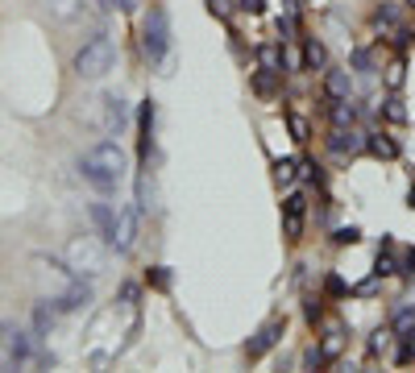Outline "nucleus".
<instances>
[{"mask_svg":"<svg viewBox=\"0 0 415 373\" xmlns=\"http://www.w3.org/2000/svg\"><path fill=\"white\" fill-rule=\"evenodd\" d=\"M79 170H84V179H88L100 195H112L117 183L125 179V149H121L117 141H100L95 149H88V154L79 158Z\"/></svg>","mask_w":415,"mask_h":373,"instance_id":"nucleus-1","label":"nucleus"},{"mask_svg":"<svg viewBox=\"0 0 415 373\" xmlns=\"http://www.w3.org/2000/svg\"><path fill=\"white\" fill-rule=\"evenodd\" d=\"M112 67H117V42L108 34H95L92 42H84L75 50V62H71V71L79 79H104Z\"/></svg>","mask_w":415,"mask_h":373,"instance_id":"nucleus-2","label":"nucleus"},{"mask_svg":"<svg viewBox=\"0 0 415 373\" xmlns=\"http://www.w3.org/2000/svg\"><path fill=\"white\" fill-rule=\"evenodd\" d=\"M141 46H145L150 62H166V54H171V21H166L162 4H150L145 25H141Z\"/></svg>","mask_w":415,"mask_h":373,"instance_id":"nucleus-3","label":"nucleus"},{"mask_svg":"<svg viewBox=\"0 0 415 373\" xmlns=\"http://www.w3.org/2000/svg\"><path fill=\"white\" fill-rule=\"evenodd\" d=\"M67 266H71L79 278H95V274L108 270V253H104V245L92 240V236H75V240L67 245Z\"/></svg>","mask_w":415,"mask_h":373,"instance_id":"nucleus-4","label":"nucleus"},{"mask_svg":"<svg viewBox=\"0 0 415 373\" xmlns=\"http://www.w3.org/2000/svg\"><path fill=\"white\" fill-rule=\"evenodd\" d=\"M282 336H286V316H270L266 324L249 336V344H245V361H262L270 348L282 344Z\"/></svg>","mask_w":415,"mask_h":373,"instance_id":"nucleus-5","label":"nucleus"},{"mask_svg":"<svg viewBox=\"0 0 415 373\" xmlns=\"http://www.w3.org/2000/svg\"><path fill=\"white\" fill-rule=\"evenodd\" d=\"M0 353H4L8 365H25V361L34 357V344H29V336L17 324H4V320H0Z\"/></svg>","mask_w":415,"mask_h":373,"instance_id":"nucleus-6","label":"nucleus"},{"mask_svg":"<svg viewBox=\"0 0 415 373\" xmlns=\"http://www.w3.org/2000/svg\"><path fill=\"white\" fill-rule=\"evenodd\" d=\"M108 245H112L117 253H133V245H138V208H133V203H125V208L117 212Z\"/></svg>","mask_w":415,"mask_h":373,"instance_id":"nucleus-7","label":"nucleus"},{"mask_svg":"<svg viewBox=\"0 0 415 373\" xmlns=\"http://www.w3.org/2000/svg\"><path fill=\"white\" fill-rule=\"evenodd\" d=\"M34 266H38V278H42V286H50V294H54V299L75 282V270H71V266H58L54 257H38Z\"/></svg>","mask_w":415,"mask_h":373,"instance_id":"nucleus-8","label":"nucleus"},{"mask_svg":"<svg viewBox=\"0 0 415 373\" xmlns=\"http://www.w3.org/2000/svg\"><path fill=\"white\" fill-rule=\"evenodd\" d=\"M316 348H320V361H324V365H332V361L349 348V327H345V324H328Z\"/></svg>","mask_w":415,"mask_h":373,"instance_id":"nucleus-9","label":"nucleus"},{"mask_svg":"<svg viewBox=\"0 0 415 373\" xmlns=\"http://www.w3.org/2000/svg\"><path fill=\"white\" fill-rule=\"evenodd\" d=\"M154 100H141L138 104V158L145 162L150 158V149H154Z\"/></svg>","mask_w":415,"mask_h":373,"instance_id":"nucleus-10","label":"nucleus"},{"mask_svg":"<svg viewBox=\"0 0 415 373\" xmlns=\"http://www.w3.org/2000/svg\"><path fill=\"white\" fill-rule=\"evenodd\" d=\"M328 149H332V154H357V149H366V137H362L353 125H349V129H345V125H332Z\"/></svg>","mask_w":415,"mask_h":373,"instance_id":"nucleus-11","label":"nucleus"},{"mask_svg":"<svg viewBox=\"0 0 415 373\" xmlns=\"http://www.w3.org/2000/svg\"><path fill=\"white\" fill-rule=\"evenodd\" d=\"M324 95L328 100H349L353 95V75L345 67H328L324 71Z\"/></svg>","mask_w":415,"mask_h":373,"instance_id":"nucleus-12","label":"nucleus"},{"mask_svg":"<svg viewBox=\"0 0 415 373\" xmlns=\"http://www.w3.org/2000/svg\"><path fill=\"white\" fill-rule=\"evenodd\" d=\"M88 303H92V286L75 274V282L58 294V311H79V307H88Z\"/></svg>","mask_w":415,"mask_h":373,"instance_id":"nucleus-13","label":"nucleus"},{"mask_svg":"<svg viewBox=\"0 0 415 373\" xmlns=\"http://www.w3.org/2000/svg\"><path fill=\"white\" fill-rule=\"evenodd\" d=\"M366 154L369 158H378V162H395L399 158V141L390 137V133H366Z\"/></svg>","mask_w":415,"mask_h":373,"instance_id":"nucleus-14","label":"nucleus"},{"mask_svg":"<svg viewBox=\"0 0 415 373\" xmlns=\"http://www.w3.org/2000/svg\"><path fill=\"white\" fill-rule=\"evenodd\" d=\"M378 116H382L386 125H407V121H411V112L403 108V100H399V95H386V100L378 104Z\"/></svg>","mask_w":415,"mask_h":373,"instance_id":"nucleus-15","label":"nucleus"},{"mask_svg":"<svg viewBox=\"0 0 415 373\" xmlns=\"http://www.w3.org/2000/svg\"><path fill=\"white\" fill-rule=\"evenodd\" d=\"M328 62V46L320 38H303V71H320Z\"/></svg>","mask_w":415,"mask_h":373,"instance_id":"nucleus-16","label":"nucleus"},{"mask_svg":"<svg viewBox=\"0 0 415 373\" xmlns=\"http://www.w3.org/2000/svg\"><path fill=\"white\" fill-rule=\"evenodd\" d=\"M278 83H282V75H278V71H266V67L253 71V79H249V88L262 95V100H270V95L278 92Z\"/></svg>","mask_w":415,"mask_h":373,"instance_id":"nucleus-17","label":"nucleus"},{"mask_svg":"<svg viewBox=\"0 0 415 373\" xmlns=\"http://www.w3.org/2000/svg\"><path fill=\"white\" fill-rule=\"evenodd\" d=\"M299 175H303V170H299V162H295V158H278V162H275V183L278 186H286V191H291V186L299 183Z\"/></svg>","mask_w":415,"mask_h":373,"instance_id":"nucleus-18","label":"nucleus"},{"mask_svg":"<svg viewBox=\"0 0 415 373\" xmlns=\"http://www.w3.org/2000/svg\"><path fill=\"white\" fill-rule=\"evenodd\" d=\"M138 212H158V186H154L150 175L138 179Z\"/></svg>","mask_w":415,"mask_h":373,"instance_id":"nucleus-19","label":"nucleus"},{"mask_svg":"<svg viewBox=\"0 0 415 373\" xmlns=\"http://www.w3.org/2000/svg\"><path fill=\"white\" fill-rule=\"evenodd\" d=\"M54 320H58V303H54V307H50V303H38V307H34V332H38V336H50Z\"/></svg>","mask_w":415,"mask_h":373,"instance_id":"nucleus-20","label":"nucleus"},{"mask_svg":"<svg viewBox=\"0 0 415 373\" xmlns=\"http://www.w3.org/2000/svg\"><path fill=\"white\" fill-rule=\"evenodd\" d=\"M92 220H95V229H100V236L108 240V236H112V220H117L112 203H92Z\"/></svg>","mask_w":415,"mask_h":373,"instance_id":"nucleus-21","label":"nucleus"},{"mask_svg":"<svg viewBox=\"0 0 415 373\" xmlns=\"http://www.w3.org/2000/svg\"><path fill=\"white\" fill-rule=\"evenodd\" d=\"M258 62H262L266 71H278V75H282V42H266V46L258 50Z\"/></svg>","mask_w":415,"mask_h":373,"instance_id":"nucleus-22","label":"nucleus"},{"mask_svg":"<svg viewBox=\"0 0 415 373\" xmlns=\"http://www.w3.org/2000/svg\"><path fill=\"white\" fill-rule=\"evenodd\" d=\"M390 332H395V336H411V332H415V303H411V307H403V311H395Z\"/></svg>","mask_w":415,"mask_h":373,"instance_id":"nucleus-23","label":"nucleus"},{"mask_svg":"<svg viewBox=\"0 0 415 373\" xmlns=\"http://www.w3.org/2000/svg\"><path fill=\"white\" fill-rule=\"evenodd\" d=\"M353 121H357L353 100H332V125H353Z\"/></svg>","mask_w":415,"mask_h":373,"instance_id":"nucleus-24","label":"nucleus"},{"mask_svg":"<svg viewBox=\"0 0 415 373\" xmlns=\"http://www.w3.org/2000/svg\"><path fill=\"white\" fill-rule=\"evenodd\" d=\"M282 216H308V195H303V191H286Z\"/></svg>","mask_w":415,"mask_h":373,"instance_id":"nucleus-25","label":"nucleus"},{"mask_svg":"<svg viewBox=\"0 0 415 373\" xmlns=\"http://www.w3.org/2000/svg\"><path fill=\"white\" fill-rule=\"evenodd\" d=\"M286 129H291V137L299 141V145H308V141H312V129H308V121H303L299 112H286Z\"/></svg>","mask_w":415,"mask_h":373,"instance_id":"nucleus-26","label":"nucleus"},{"mask_svg":"<svg viewBox=\"0 0 415 373\" xmlns=\"http://www.w3.org/2000/svg\"><path fill=\"white\" fill-rule=\"evenodd\" d=\"M125 121H129V112H125V104L117 100V95H108V129H125Z\"/></svg>","mask_w":415,"mask_h":373,"instance_id":"nucleus-27","label":"nucleus"},{"mask_svg":"<svg viewBox=\"0 0 415 373\" xmlns=\"http://www.w3.org/2000/svg\"><path fill=\"white\" fill-rule=\"evenodd\" d=\"M171 266H154V270H145V286H154V290H171Z\"/></svg>","mask_w":415,"mask_h":373,"instance_id":"nucleus-28","label":"nucleus"},{"mask_svg":"<svg viewBox=\"0 0 415 373\" xmlns=\"http://www.w3.org/2000/svg\"><path fill=\"white\" fill-rule=\"evenodd\" d=\"M345 294H353V286H345L341 274H328L324 278V299H345Z\"/></svg>","mask_w":415,"mask_h":373,"instance_id":"nucleus-29","label":"nucleus"},{"mask_svg":"<svg viewBox=\"0 0 415 373\" xmlns=\"http://www.w3.org/2000/svg\"><path fill=\"white\" fill-rule=\"evenodd\" d=\"M282 236H286V245H299V236H303V216H282Z\"/></svg>","mask_w":415,"mask_h":373,"instance_id":"nucleus-30","label":"nucleus"},{"mask_svg":"<svg viewBox=\"0 0 415 373\" xmlns=\"http://www.w3.org/2000/svg\"><path fill=\"white\" fill-rule=\"evenodd\" d=\"M357 240H362V229H357V224H345V229L332 233V245H357Z\"/></svg>","mask_w":415,"mask_h":373,"instance_id":"nucleus-31","label":"nucleus"},{"mask_svg":"<svg viewBox=\"0 0 415 373\" xmlns=\"http://www.w3.org/2000/svg\"><path fill=\"white\" fill-rule=\"evenodd\" d=\"M374 21H378V25H399V8H395V4H378V8H374Z\"/></svg>","mask_w":415,"mask_h":373,"instance_id":"nucleus-32","label":"nucleus"},{"mask_svg":"<svg viewBox=\"0 0 415 373\" xmlns=\"http://www.w3.org/2000/svg\"><path fill=\"white\" fill-rule=\"evenodd\" d=\"M303 316H308V324L316 327L324 320V299L320 294H312V299H308V307H303Z\"/></svg>","mask_w":415,"mask_h":373,"instance_id":"nucleus-33","label":"nucleus"},{"mask_svg":"<svg viewBox=\"0 0 415 373\" xmlns=\"http://www.w3.org/2000/svg\"><path fill=\"white\" fill-rule=\"evenodd\" d=\"M378 290H382V274H374V278H366L362 286H353V294H357V299H374Z\"/></svg>","mask_w":415,"mask_h":373,"instance_id":"nucleus-34","label":"nucleus"},{"mask_svg":"<svg viewBox=\"0 0 415 373\" xmlns=\"http://www.w3.org/2000/svg\"><path fill=\"white\" fill-rule=\"evenodd\" d=\"M386 88H390V92L403 88V62H390V67H386Z\"/></svg>","mask_w":415,"mask_h":373,"instance_id":"nucleus-35","label":"nucleus"},{"mask_svg":"<svg viewBox=\"0 0 415 373\" xmlns=\"http://www.w3.org/2000/svg\"><path fill=\"white\" fill-rule=\"evenodd\" d=\"M204 4H208V13H212V17H220V21L232 13V0H204Z\"/></svg>","mask_w":415,"mask_h":373,"instance_id":"nucleus-36","label":"nucleus"},{"mask_svg":"<svg viewBox=\"0 0 415 373\" xmlns=\"http://www.w3.org/2000/svg\"><path fill=\"white\" fill-rule=\"evenodd\" d=\"M241 4V13H249V17H262L266 13V0H237Z\"/></svg>","mask_w":415,"mask_h":373,"instance_id":"nucleus-37","label":"nucleus"},{"mask_svg":"<svg viewBox=\"0 0 415 373\" xmlns=\"http://www.w3.org/2000/svg\"><path fill=\"white\" fill-rule=\"evenodd\" d=\"M46 4H50V8H54V13H58V17H71L79 0H46Z\"/></svg>","mask_w":415,"mask_h":373,"instance_id":"nucleus-38","label":"nucleus"},{"mask_svg":"<svg viewBox=\"0 0 415 373\" xmlns=\"http://www.w3.org/2000/svg\"><path fill=\"white\" fill-rule=\"evenodd\" d=\"M353 67H357V71H369V50H353Z\"/></svg>","mask_w":415,"mask_h":373,"instance_id":"nucleus-39","label":"nucleus"},{"mask_svg":"<svg viewBox=\"0 0 415 373\" xmlns=\"http://www.w3.org/2000/svg\"><path fill=\"white\" fill-rule=\"evenodd\" d=\"M403 4H407V8H415V0H403Z\"/></svg>","mask_w":415,"mask_h":373,"instance_id":"nucleus-40","label":"nucleus"},{"mask_svg":"<svg viewBox=\"0 0 415 373\" xmlns=\"http://www.w3.org/2000/svg\"><path fill=\"white\" fill-rule=\"evenodd\" d=\"M411 208H415V191H411Z\"/></svg>","mask_w":415,"mask_h":373,"instance_id":"nucleus-41","label":"nucleus"}]
</instances>
